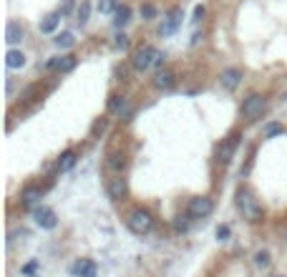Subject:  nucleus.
Masks as SVG:
<instances>
[{"instance_id": "f257e3e1", "label": "nucleus", "mask_w": 287, "mask_h": 277, "mask_svg": "<svg viewBox=\"0 0 287 277\" xmlns=\"http://www.w3.org/2000/svg\"><path fill=\"white\" fill-rule=\"evenodd\" d=\"M237 207H239V212L250 222H257L262 217V207H259V202L255 199V194H252L250 189H239L237 191Z\"/></svg>"}, {"instance_id": "f03ea898", "label": "nucleus", "mask_w": 287, "mask_h": 277, "mask_svg": "<svg viewBox=\"0 0 287 277\" xmlns=\"http://www.w3.org/2000/svg\"><path fill=\"white\" fill-rule=\"evenodd\" d=\"M126 224H128V229L134 234H146L154 227V217L149 215L146 209H134V212H128Z\"/></svg>"}, {"instance_id": "7ed1b4c3", "label": "nucleus", "mask_w": 287, "mask_h": 277, "mask_svg": "<svg viewBox=\"0 0 287 277\" xmlns=\"http://www.w3.org/2000/svg\"><path fill=\"white\" fill-rule=\"evenodd\" d=\"M264 111H267V101H264L259 93H252V96H247V98H245V103H242V116H245V119H250V121L259 119Z\"/></svg>"}, {"instance_id": "20e7f679", "label": "nucleus", "mask_w": 287, "mask_h": 277, "mask_svg": "<svg viewBox=\"0 0 287 277\" xmlns=\"http://www.w3.org/2000/svg\"><path fill=\"white\" fill-rule=\"evenodd\" d=\"M157 58H159V51L154 48V46H141V48L134 53V58H131V66H134L136 71H146L149 66H154V63H157Z\"/></svg>"}, {"instance_id": "39448f33", "label": "nucleus", "mask_w": 287, "mask_h": 277, "mask_svg": "<svg viewBox=\"0 0 287 277\" xmlns=\"http://www.w3.org/2000/svg\"><path fill=\"white\" fill-rule=\"evenodd\" d=\"M212 209H214V202L209 199V197H194V199H189V217H194V219H202V217H209L212 215Z\"/></svg>"}, {"instance_id": "423d86ee", "label": "nucleus", "mask_w": 287, "mask_h": 277, "mask_svg": "<svg viewBox=\"0 0 287 277\" xmlns=\"http://www.w3.org/2000/svg\"><path fill=\"white\" fill-rule=\"evenodd\" d=\"M182 18H184L182 8H171V10H169V15H166V20H164L161 28H159V35H171L176 28L182 26Z\"/></svg>"}, {"instance_id": "0eeeda50", "label": "nucleus", "mask_w": 287, "mask_h": 277, "mask_svg": "<svg viewBox=\"0 0 287 277\" xmlns=\"http://www.w3.org/2000/svg\"><path fill=\"white\" fill-rule=\"evenodd\" d=\"M35 224L43 227V229H53L58 224V217L51 207H38L35 209Z\"/></svg>"}, {"instance_id": "6e6552de", "label": "nucleus", "mask_w": 287, "mask_h": 277, "mask_svg": "<svg viewBox=\"0 0 287 277\" xmlns=\"http://www.w3.org/2000/svg\"><path fill=\"white\" fill-rule=\"evenodd\" d=\"M219 83H222V89L234 91L239 83H242V71L239 68H224L222 76H219Z\"/></svg>"}, {"instance_id": "1a4fd4ad", "label": "nucleus", "mask_w": 287, "mask_h": 277, "mask_svg": "<svg viewBox=\"0 0 287 277\" xmlns=\"http://www.w3.org/2000/svg\"><path fill=\"white\" fill-rule=\"evenodd\" d=\"M48 68H51V71H61V73H68V71L76 68V56H73V53L58 56V58H53V61L48 63Z\"/></svg>"}, {"instance_id": "9d476101", "label": "nucleus", "mask_w": 287, "mask_h": 277, "mask_svg": "<svg viewBox=\"0 0 287 277\" xmlns=\"http://www.w3.org/2000/svg\"><path fill=\"white\" fill-rule=\"evenodd\" d=\"M108 197H111V199H124L126 197V191H128V184H126V179L124 177H114V179H108Z\"/></svg>"}, {"instance_id": "9b49d317", "label": "nucleus", "mask_w": 287, "mask_h": 277, "mask_svg": "<svg viewBox=\"0 0 287 277\" xmlns=\"http://www.w3.org/2000/svg\"><path fill=\"white\" fill-rule=\"evenodd\" d=\"M108 111H111L114 116H124L128 121L131 116V109H128V101L124 96H111V101H108Z\"/></svg>"}, {"instance_id": "f8f14e48", "label": "nucleus", "mask_w": 287, "mask_h": 277, "mask_svg": "<svg viewBox=\"0 0 287 277\" xmlns=\"http://www.w3.org/2000/svg\"><path fill=\"white\" fill-rule=\"evenodd\" d=\"M174 81H176V78H174V73L164 68V71H159L157 76H154V86L161 89V91H166V89H171V86H174Z\"/></svg>"}, {"instance_id": "ddd939ff", "label": "nucleus", "mask_w": 287, "mask_h": 277, "mask_svg": "<svg viewBox=\"0 0 287 277\" xmlns=\"http://www.w3.org/2000/svg\"><path fill=\"white\" fill-rule=\"evenodd\" d=\"M73 272H76V277H96V262L81 260V262L73 265Z\"/></svg>"}, {"instance_id": "4468645a", "label": "nucleus", "mask_w": 287, "mask_h": 277, "mask_svg": "<svg viewBox=\"0 0 287 277\" xmlns=\"http://www.w3.org/2000/svg\"><path fill=\"white\" fill-rule=\"evenodd\" d=\"M23 28H20V23H8L5 26V40L10 46H15V43H20V40H23Z\"/></svg>"}, {"instance_id": "2eb2a0df", "label": "nucleus", "mask_w": 287, "mask_h": 277, "mask_svg": "<svg viewBox=\"0 0 287 277\" xmlns=\"http://www.w3.org/2000/svg\"><path fill=\"white\" fill-rule=\"evenodd\" d=\"M232 154H234V141H224V144L217 146V161L219 164H229Z\"/></svg>"}, {"instance_id": "dca6fc26", "label": "nucleus", "mask_w": 287, "mask_h": 277, "mask_svg": "<svg viewBox=\"0 0 287 277\" xmlns=\"http://www.w3.org/2000/svg\"><path fill=\"white\" fill-rule=\"evenodd\" d=\"M5 66L8 68H23L26 66V56L20 53V51H15V48H10L5 53Z\"/></svg>"}, {"instance_id": "f3484780", "label": "nucleus", "mask_w": 287, "mask_h": 277, "mask_svg": "<svg viewBox=\"0 0 287 277\" xmlns=\"http://www.w3.org/2000/svg\"><path fill=\"white\" fill-rule=\"evenodd\" d=\"M61 13H51V15H46L40 20V33H53L56 28H58V23H61Z\"/></svg>"}, {"instance_id": "a211bd4d", "label": "nucleus", "mask_w": 287, "mask_h": 277, "mask_svg": "<svg viewBox=\"0 0 287 277\" xmlns=\"http://www.w3.org/2000/svg\"><path fill=\"white\" fill-rule=\"evenodd\" d=\"M114 26L116 28H121V26H126L128 20H131V8L128 5H116V10H114Z\"/></svg>"}, {"instance_id": "6ab92c4d", "label": "nucleus", "mask_w": 287, "mask_h": 277, "mask_svg": "<svg viewBox=\"0 0 287 277\" xmlns=\"http://www.w3.org/2000/svg\"><path fill=\"white\" fill-rule=\"evenodd\" d=\"M40 197H43V191H40L38 186H26V189H23V197H20V199H23L26 207H33Z\"/></svg>"}, {"instance_id": "aec40b11", "label": "nucleus", "mask_w": 287, "mask_h": 277, "mask_svg": "<svg viewBox=\"0 0 287 277\" xmlns=\"http://www.w3.org/2000/svg\"><path fill=\"white\" fill-rule=\"evenodd\" d=\"M53 43H56L58 48H73L76 38H73V33H58V35L53 38Z\"/></svg>"}, {"instance_id": "412c9836", "label": "nucleus", "mask_w": 287, "mask_h": 277, "mask_svg": "<svg viewBox=\"0 0 287 277\" xmlns=\"http://www.w3.org/2000/svg\"><path fill=\"white\" fill-rule=\"evenodd\" d=\"M73 164H76V154L73 152H65L61 156V161H58V169H61V172H68V169H73Z\"/></svg>"}, {"instance_id": "4be33fe9", "label": "nucleus", "mask_w": 287, "mask_h": 277, "mask_svg": "<svg viewBox=\"0 0 287 277\" xmlns=\"http://www.w3.org/2000/svg\"><path fill=\"white\" fill-rule=\"evenodd\" d=\"M124 166H126V159L124 156H119V154L108 156V169H111V172H121Z\"/></svg>"}, {"instance_id": "5701e85b", "label": "nucleus", "mask_w": 287, "mask_h": 277, "mask_svg": "<svg viewBox=\"0 0 287 277\" xmlns=\"http://www.w3.org/2000/svg\"><path fill=\"white\" fill-rule=\"evenodd\" d=\"M280 134H285V126L282 123H270L267 129H264V139H275Z\"/></svg>"}, {"instance_id": "b1692460", "label": "nucleus", "mask_w": 287, "mask_h": 277, "mask_svg": "<svg viewBox=\"0 0 287 277\" xmlns=\"http://www.w3.org/2000/svg\"><path fill=\"white\" fill-rule=\"evenodd\" d=\"M255 265H257V267H270V252H267V249H259V252L255 254Z\"/></svg>"}, {"instance_id": "393cba45", "label": "nucleus", "mask_w": 287, "mask_h": 277, "mask_svg": "<svg viewBox=\"0 0 287 277\" xmlns=\"http://www.w3.org/2000/svg\"><path fill=\"white\" fill-rule=\"evenodd\" d=\"M76 15H78V20H81V23H86V20H88V15H91V5H88L86 0H83V3L78 5V10H76Z\"/></svg>"}, {"instance_id": "a878e982", "label": "nucleus", "mask_w": 287, "mask_h": 277, "mask_svg": "<svg viewBox=\"0 0 287 277\" xmlns=\"http://www.w3.org/2000/svg\"><path fill=\"white\" fill-rule=\"evenodd\" d=\"M73 10H78L76 8V3H73V0H63V3H61V8H58V13L65 18V15H71Z\"/></svg>"}, {"instance_id": "bb28decb", "label": "nucleus", "mask_w": 287, "mask_h": 277, "mask_svg": "<svg viewBox=\"0 0 287 277\" xmlns=\"http://www.w3.org/2000/svg\"><path fill=\"white\" fill-rule=\"evenodd\" d=\"M141 18H144V20L157 18V8H154L151 3H144V5H141Z\"/></svg>"}, {"instance_id": "cd10ccee", "label": "nucleus", "mask_w": 287, "mask_h": 277, "mask_svg": "<svg viewBox=\"0 0 287 277\" xmlns=\"http://www.w3.org/2000/svg\"><path fill=\"white\" fill-rule=\"evenodd\" d=\"M114 5H116V0H98V10L101 13H111Z\"/></svg>"}, {"instance_id": "c85d7f7f", "label": "nucleus", "mask_w": 287, "mask_h": 277, "mask_svg": "<svg viewBox=\"0 0 287 277\" xmlns=\"http://www.w3.org/2000/svg\"><path fill=\"white\" fill-rule=\"evenodd\" d=\"M229 237V227L224 224V227H217V240H227Z\"/></svg>"}, {"instance_id": "c756f323", "label": "nucleus", "mask_w": 287, "mask_h": 277, "mask_svg": "<svg viewBox=\"0 0 287 277\" xmlns=\"http://www.w3.org/2000/svg\"><path fill=\"white\" fill-rule=\"evenodd\" d=\"M103 129H106V121H96V123H94V129H91V134L98 136V134H103Z\"/></svg>"}, {"instance_id": "7c9ffc66", "label": "nucleus", "mask_w": 287, "mask_h": 277, "mask_svg": "<svg viewBox=\"0 0 287 277\" xmlns=\"http://www.w3.org/2000/svg\"><path fill=\"white\" fill-rule=\"evenodd\" d=\"M126 46H128V38H126L124 33H119V35H116V48H126Z\"/></svg>"}, {"instance_id": "2f4dec72", "label": "nucleus", "mask_w": 287, "mask_h": 277, "mask_svg": "<svg viewBox=\"0 0 287 277\" xmlns=\"http://www.w3.org/2000/svg\"><path fill=\"white\" fill-rule=\"evenodd\" d=\"M174 227L179 229V232H184V229H187L189 224H187V219H184V217H176V219H174Z\"/></svg>"}, {"instance_id": "473e14b6", "label": "nucleus", "mask_w": 287, "mask_h": 277, "mask_svg": "<svg viewBox=\"0 0 287 277\" xmlns=\"http://www.w3.org/2000/svg\"><path fill=\"white\" fill-rule=\"evenodd\" d=\"M204 13H207V10H204V5H196V8H194V20H202V18H204Z\"/></svg>"}, {"instance_id": "72a5a7b5", "label": "nucleus", "mask_w": 287, "mask_h": 277, "mask_svg": "<svg viewBox=\"0 0 287 277\" xmlns=\"http://www.w3.org/2000/svg\"><path fill=\"white\" fill-rule=\"evenodd\" d=\"M35 267H38V262H28V265L23 267V275H31V272H35Z\"/></svg>"}, {"instance_id": "f704fd0d", "label": "nucleus", "mask_w": 287, "mask_h": 277, "mask_svg": "<svg viewBox=\"0 0 287 277\" xmlns=\"http://www.w3.org/2000/svg\"><path fill=\"white\" fill-rule=\"evenodd\" d=\"M285 237H287V232H285Z\"/></svg>"}]
</instances>
